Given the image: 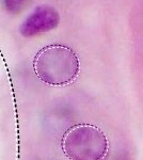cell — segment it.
<instances>
[{
	"label": "cell",
	"instance_id": "obj_1",
	"mask_svg": "<svg viewBox=\"0 0 143 160\" xmlns=\"http://www.w3.org/2000/svg\"><path fill=\"white\" fill-rule=\"evenodd\" d=\"M80 63L78 56L65 45L53 44L42 48L34 57L33 71L43 83L63 87L77 78Z\"/></svg>",
	"mask_w": 143,
	"mask_h": 160
},
{
	"label": "cell",
	"instance_id": "obj_2",
	"mask_svg": "<svg viewBox=\"0 0 143 160\" xmlns=\"http://www.w3.org/2000/svg\"><path fill=\"white\" fill-rule=\"evenodd\" d=\"M61 145L69 160H104L109 149L106 135L91 124L71 127L64 133Z\"/></svg>",
	"mask_w": 143,
	"mask_h": 160
},
{
	"label": "cell",
	"instance_id": "obj_3",
	"mask_svg": "<svg viewBox=\"0 0 143 160\" xmlns=\"http://www.w3.org/2000/svg\"><path fill=\"white\" fill-rule=\"evenodd\" d=\"M59 22L60 15L54 8L50 6H38L23 22L19 32L25 38H32L54 30Z\"/></svg>",
	"mask_w": 143,
	"mask_h": 160
},
{
	"label": "cell",
	"instance_id": "obj_4",
	"mask_svg": "<svg viewBox=\"0 0 143 160\" xmlns=\"http://www.w3.org/2000/svg\"><path fill=\"white\" fill-rule=\"evenodd\" d=\"M31 0H2L3 6L10 14H18L29 4Z\"/></svg>",
	"mask_w": 143,
	"mask_h": 160
},
{
	"label": "cell",
	"instance_id": "obj_5",
	"mask_svg": "<svg viewBox=\"0 0 143 160\" xmlns=\"http://www.w3.org/2000/svg\"><path fill=\"white\" fill-rule=\"evenodd\" d=\"M118 160H130L129 159V157L128 156H126V155H124V156H121Z\"/></svg>",
	"mask_w": 143,
	"mask_h": 160
}]
</instances>
